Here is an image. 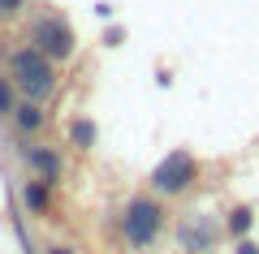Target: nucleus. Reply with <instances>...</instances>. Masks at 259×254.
I'll return each mask as SVG.
<instances>
[{
  "instance_id": "f257e3e1",
  "label": "nucleus",
  "mask_w": 259,
  "mask_h": 254,
  "mask_svg": "<svg viewBox=\"0 0 259 254\" xmlns=\"http://www.w3.org/2000/svg\"><path fill=\"white\" fill-rule=\"evenodd\" d=\"M173 228V211H168L164 198H156L151 190L130 194L117 207V241L125 245L130 254H147L164 241V233Z\"/></svg>"
},
{
  "instance_id": "f03ea898",
  "label": "nucleus",
  "mask_w": 259,
  "mask_h": 254,
  "mask_svg": "<svg viewBox=\"0 0 259 254\" xmlns=\"http://www.w3.org/2000/svg\"><path fill=\"white\" fill-rule=\"evenodd\" d=\"M5 73H9L22 99H35V104H52L65 86V69L30 43H18L5 52Z\"/></svg>"
},
{
  "instance_id": "7ed1b4c3",
  "label": "nucleus",
  "mask_w": 259,
  "mask_h": 254,
  "mask_svg": "<svg viewBox=\"0 0 259 254\" xmlns=\"http://www.w3.org/2000/svg\"><path fill=\"white\" fill-rule=\"evenodd\" d=\"M22 43L39 47V52H44L48 61H56L61 69H65V65H74L78 52H82V39H78L74 22L65 18L61 9H39V13H30L26 30H22Z\"/></svg>"
},
{
  "instance_id": "20e7f679",
  "label": "nucleus",
  "mask_w": 259,
  "mask_h": 254,
  "mask_svg": "<svg viewBox=\"0 0 259 254\" xmlns=\"http://www.w3.org/2000/svg\"><path fill=\"white\" fill-rule=\"evenodd\" d=\"M199 181H203V160H199L190 146H173L168 155H160V160L151 164V173H147V190L156 194V198H164V202L194 194Z\"/></svg>"
},
{
  "instance_id": "39448f33",
  "label": "nucleus",
  "mask_w": 259,
  "mask_h": 254,
  "mask_svg": "<svg viewBox=\"0 0 259 254\" xmlns=\"http://www.w3.org/2000/svg\"><path fill=\"white\" fill-rule=\"evenodd\" d=\"M168 233H173V241H177L182 254H216L229 241L221 216H212V211H182Z\"/></svg>"
},
{
  "instance_id": "423d86ee",
  "label": "nucleus",
  "mask_w": 259,
  "mask_h": 254,
  "mask_svg": "<svg viewBox=\"0 0 259 254\" xmlns=\"http://www.w3.org/2000/svg\"><path fill=\"white\" fill-rule=\"evenodd\" d=\"M18 164L26 177H39L44 185L61 190L65 177H69V160L56 142H44V138H18Z\"/></svg>"
},
{
  "instance_id": "0eeeda50",
  "label": "nucleus",
  "mask_w": 259,
  "mask_h": 254,
  "mask_svg": "<svg viewBox=\"0 0 259 254\" xmlns=\"http://www.w3.org/2000/svg\"><path fill=\"white\" fill-rule=\"evenodd\" d=\"M18 202H22L26 216L52 220V211H56V190H52V185H44L39 177H26V173H22V181H18Z\"/></svg>"
},
{
  "instance_id": "6e6552de",
  "label": "nucleus",
  "mask_w": 259,
  "mask_h": 254,
  "mask_svg": "<svg viewBox=\"0 0 259 254\" xmlns=\"http://www.w3.org/2000/svg\"><path fill=\"white\" fill-rule=\"evenodd\" d=\"M9 129L18 138H44V129H48V104L18 99V108H13V117H9Z\"/></svg>"
},
{
  "instance_id": "1a4fd4ad",
  "label": "nucleus",
  "mask_w": 259,
  "mask_h": 254,
  "mask_svg": "<svg viewBox=\"0 0 259 254\" xmlns=\"http://www.w3.org/2000/svg\"><path fill=\"white\" fill-rule=\"evenodd\" d=\"M65 146L78 151V155H91L95 146H100V125H95V117L78 112V117L65 121Z\"/></svg>"
},
{
  "instance_id": "9d476101",
  "label": "nucleus",
  "mask_w": 259,
  "mask_h": 254,
  "mask_svg": "<svg viewBox=\"0 0 259 254\" xmlns=\"http://www.w3.org/2000/svg\"><path fill=\"white\" fill-rule=\"evenodd\" d=\"M221 224H225V237H229V241H238V237H255V224H259L255 202H229L225 216H221Z\"/></svg>"
},
{
  "instance_id": "9b49d317",
  "label": "nucleus",
  "mask_w": 259,
  "mask_h": 254,
  "mask_svg": "<svg viewBox=\"0 0 259 254\" xmlns=\"http://www.w3.org/2000/svg\"><path fill=\"white\" fill-rule=\"evenodd\" d=\"M18 99H22L18 86L9 82V73L0 69V121H5V125H9V117H13V108H18Z\"/></svg>"
},
{
  "instance_id": "f8f14e48",
  "label": "nucleus",
  "mask_w": 259,
  "mask_h": 254,
  "mask_svg": "<svg viewBox=\"0 0 259 254\" xmlns=\"http://www.w3.org/2000/svg\"><path fill=\"white\" fill-rule=\"evenodd\" d=\"M26 9H30V0H0V22H18V18H26Z\"/></svg>"
},
{
  "instance_id": "ddd939ff",
  "label": "nucleus",
  "mask_w": 259,
  "mask_h": 254,
  "mask_svg": "<svg viewBox=\"0 0 259 254\" xmlns=\"http://www.w3.org/2000/svg\"><path fill=\"white\" fill-rule=\"evenodd\" d=\"M121 39H125V26L121 22H108L104 35H100V47H121Z\"/></svg>"
},
{
  "instance_id": "4468645a",
  "label": "nucleus",
  "mask_w": 259,
  "mask_h": 254,
  "mask_svg": "<svg viewBox=\"0 0 259 254\" xmlns=\"http://www.w3.org/2000/svg\"><path fill=\"white\" fill-rule=\"evenodd\" d=\"M233 245V254H259V241L255 237H238V241H229Z\"/></svg>"
},
{
  "instance_id": "2eb2a0df",
  "label": "nucleus",
  "mask_w": 259,
  "mask_h": 254,
  "mask_svg": "<svg viewBox=\"0 0 259 254\" xmlns=\"http://www.w3.org/2000/svg\"><path fill=\"white\" fill-rule=\"evenodd\" d=\"M95 18H100V22H112V18H117V9H112L108 0H100V5H95Z\"/></svg>"
},
{
  "instance_id": "dca6fc26",
  "label": "nucleus",
  "mask_w": 259,
  "mask_h": 254,
  "mask_svg": "<svg viewBox=\"0 0 259 254\" xmlns=\"http://www.w3.org/2000/svg\"><path fill=\"white\" fill-rule=\"evenodd\" d=\"M44 254H78V250L69 241H52V245H44Z\"/></svg>"
}]
</instances>
